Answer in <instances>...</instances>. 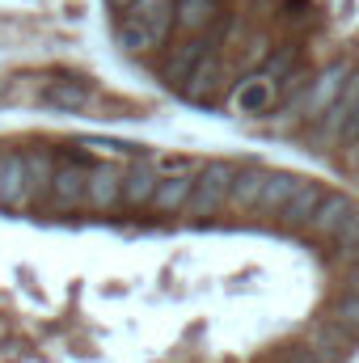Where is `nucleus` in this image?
Masks as SVG:
<instances>
[{
	"mask_svg": "<svg viewBox=\"0 0 359 363\" xmlns=\"http://www.w3.org/2000/svg\"><path fill=\"white\" fill-rule=\"evenodd\" d=\"M355 140H359V106L351 110V118H347V123H343V131H338V144H343V148H351Z\"/></svg>",
	"mask_w": 359,
	"mask_h": 363,
	"instance_id": "22",
	"label": "nucleus"
},
{
	"mask_svg": "<svg viewBox=\"0 0 359 363\" xmlns=\"http://www.w3.org/2000/svg\"><path fill=\"white\" fill-rule=\"evenodd\" d=\"M85 190H89V169L77 165V161H60L55 182H51V194H47V207L51 211H77L85 207Z\"/></svg>",
	"mask_w": 359,
	"mask_h": 363,
	"instance_id": "2",
	"label": "nucleus"
},
{
	"mask_svg": "<svg viewBox=\"0 0 359 363\" xmlns=\"http://www.w3.org/2000/svg\"><path fill=\"white\" fill-rule=\"evenodd\" d=\"M347 161H351V169H359V140L347 148Z\"/></svg>",
	"mask_w": 359,
	"mask_h": 363,
	"instance_id": "25",
	"label": "nucleus"
},
{
	"mask_svg": "<svg viewBox=\"0 0 359 363\" xmlns=\"http://www.w3.org/2000/svg\"><path fill=\"white\" fill-rule=\"evenodd\" d=\"M275 81H270L267 72H254V77H245L237 89H233V110L237 114H267L270 106H275Z\"/></svg>",
	"mask_w": 359,
	"mask_h": 363,
	"instance_id": "9",
	"label": "nucleus"
},
{
	"mask_svg": "<svg viewBox=\"0 0 359 363\" xmlns=\"http://www.w3.org/2000/svg\"><path fill=\"white\" fill-rule=\"evenodd\" d=\"M267 178H270V169H258V165H245V169H237V182H233V194H228V203H233L237 211H250V207H258Z\"/></svg>",
	"mask_w": 359,
	"mask_h": 363,
	"instance_id": "13",
	"label": "nucleus"
},
{
	"mask_svg": "<svg viewBox=\"0 0 359 363\" xmlns=\"http://www.w3.org/2000/svg\"><path fill=\"white\" fill-rule=\"evenodd\" d=\"M118 203H123V169L118 165H93L89 190H85V207L89 211H110Z\"/></svg>",
	"mask_w": 359,
	"mask_h": 363,
	"instance_id": "6",
	"label": "nucleus"
},
{
	"mask_svg": "<svg viewBox=\"0 0 359 363\" xmlns=\"http://www.w3.org/2000/svg\"><path fill=\"white\" fill-rule=\"evenodd\" d=\"M300 182L296 174H270L267 186H263V199H258V211H270V216H279L283 207H287V199L300 190Z\"/></svg>",
	"mask_w": 359,
	"mask_h": 363,
	"instance_id": "15",
	"label": "nucleus"
},
{
	"mask_svg": "<svg viewBox=\"0 0 359 363\" xmlns=\"http://www.w3.org/2000/svg\"><path fill=\"white\" fill-rule=\"evenodd\" d=\"M334 254H338V262H359V207L343 220V228L334 233Z\"/></svg>",
	"mask_w": 359,
	"mask_h": 363,
	"instance_id": "19",
	"label": "nucleus"
},
{
	"mask_svg": "<svg viewBox=\"0 0 359 363\" xmlns=\"http://www.w3.org/2000/svg\"><path fill=\"white\" fill-rule=\"evenodd\" d=\"M355 211V203L347 199V194H338V190H326V199H321V207H317V216H313V233H326V237H334L338 228H343V220Z\"/></svg>",
	"mask_w": 359,
	"mask_h": 363,
	"instance_id": "12",
	"label": "nucleus"
},
{
	"mask_svg": "<svg viewBox=\"0 0 359 363\" xmlns=\"http://www.w3.org/2000/svg\"><path fill=\"white\" fill-rule=\"evenodd\" d=\"M347 81H351V64H330V68H326V72L313 81L309 97H304V114H309L313 123H321V118L334 110V101L343 97Z\"/></svg>",
	"mask_w": 359,
	"mask_h": 363,
	"instance_id": "4",
	"label": "nucleus"
},
{
	"mask_svg": "<svg viewBox=\"0 0 359 363\" xmlns=\"http://www.w3.org/2000/svg\"><path fill=\"white\" fill-rule=\"evenodd\" d=\"M321 199H326V186L313 182V178H304L300 190L287 199V207L279 211V224H283V228H309L313 216H317V207H321Z\"/></svg>",
	"mask_w": 359,
	"mask_h": 363,
	"instance_id": "7",
	"label": "nucleus"
},
{
	"mask_svg": "<svg viewBox=\"0 0 359 363\" xmlns=\"http://www.w3.org/2000/svg\"><path fill=\"white\" fill-rule=\"evenodd\" d=\"M233 182H237V165H228V161H207V165L194 174V194H190L186 211H190V216H211V211H220V207L228 203V194H233Z\"/></svg>",
	"mask_w": 359,
	"mask_h": 363,
	"instance_id": "1",
	"label": "nucleus"
},
{
	"mask_svg": "<svg viewBox=\"0 0 359 363\" xmlns=\"http://www.w3.org/2000/svg\"><path fill=\"white\" fill-rule=\"evenodd\" d=\"M43 101L55 106V110H85L93 101V89L85 81H51V85L43 89Z\"/></svg>",
	"mask_w": 359,
	"mask_h": 363,
	"instance_id": "14",
	"label": "nucleus"
},
{
	"mask_svg": "<svg viewBox=\"0 0 359 363\" xmlns=\"http://www.w3.org/2000/svg\"><path fill=\"white\" fill-rule=\"evenodd\" d=\"M26 203H34L30 199V165H26V152L4 148L0 152V207L4 211H17Z\"/></svg>",
	"mask_w": 359,
	"mask_h": 363,
	"instance_id": "3",
	"label": "nucleus"
},
{
	"mask_svg": "<svg viewBox=\"0 0 359 363\" xmlns=\"http://www.w3.org/2000/svg\"><path fill=\"white\" fill-rule=\"evenodd\" d=\"M26 165H30V199H43L51 194V182H55V157L47 148H30L26 152Z\"/></svg>",
	"mask_w": 359,
	"mask_h": 363,
	"instance_id": "16",
	"label": "nucleus"
},
{
	"mask_svg": "<svg viewBox=\"0 0 359 363\" xmlns=\"http://www.w3.org/2000/svg\"><path fill=\"white\" fill-rule=\"evenodd\" d=\"M211 43H216L211 34H194V38H186L178 51L165 60V81H170V85H178V89H186V81L194 77V68L211 55Z\"/></svg>",
	"mask_w": 359,
	"mask_h": 363,
	"instance_id": "5",
	"label": "nucleus"
},
{
	"mask_svg": "<svg viewBox=\"0 0 359 363\" xmlns=\"http://www.w3.org/2000/svg\"><path fill=\"white\" fill-rule=\"evenodd\" d=\"M216 0H174V30H182L186 38L194 34H207L211 21H216Z\"/></svg>",
	"mask_w": 359,
	"mask_h": 363,
	"instance_id": "10",
	"label": "nucleus"
},
{
	"mask_svg": "<svg viewBox=\"0 0 359 363\" xmlns=\"http://www.w3.org/2000/svg\"><path fill=\"white\" fill-rule=\"evenodd\" d=\"M106 4H110L114 13H127V9H136V0H106Z\"/></svg>",
	"mask_w": 359,
	"mask_h": 363,
	"instance_id": "24",
	"label": "nucleus"
},
{
	"mask_svg": "<svg viewBox=\"0 0 359 363\" xmlns=\"http://www.w3.org/2000/svg\"><path fill=\"white\" fill-rule=\"evenodd\" d=\"M326 325H334V330H343L351 342L359 338V296H338L330 308H326Z\"/></svg>",
	"mask_w": 359,
	"mask_h": 363,
	"instance_id": "17",
	"label": "nucleus"
},
{
	"mask_svg": "<svg viewBox=\"0 0 359 363\" xmlns=\"http://www.w3.org/2000/svg\"><path fill=\"white\" fill-rule=\"evenodd\" d=\"M157 186H161V174H157V165H148V161H131V169H123V203L118 207H148L153 203V194H157Z\"/></svg>",
	"mask_w": 359,
	"mask_h": 363,
	"instance_id": "8",
	"label": "nucleus"
},
{
	"mask_svg": "<svg viewBox=\"0 0 359 363\" xmlns=\"http://www.w3.org/2000/svg\"><path fill=\"white\" fill-rule=\"evenodd\" d=\"M216 77H220V64H216V55H207L199 68H194V77L186 81V97L190 101H211V89H216Z\"/></svg>",
	"mask_w": 359,
	"mask_h": 363,
	"instance_id": "18",
	"label": "nucleus"
},
{
	"mask_svg": "<svg viewBox=\"0 0 359 363\" xmlns=\"http://www.w3.org/2000/svg\"><path fill=\"white\" fill-rule=\"evenodd\" d=\"M190 194H194V174H182V178H161L157 186V194H153V211H161V216H174V211H186V203H190Z\"/></svg>",
	"mask_w": 359,
	"mask_h": 363,
	"instance_id": "11",
	"label": "nucleus"
},
{
	"mask_svg": "<svg viewBox=\"0 0 359 363\" xmlns=\"http://www.w3.org/2000/svg\"><path fill=\"white\" fill-rule=\"evenodd\" d=\"M359 106V72H351V81H347V89L343 97L334 101V110H330V123H334V140H338V131H343V123L351 118V110Z\"/></svg>",
	"mask_w": 359,
	"mask_h": 363,
	"instance_id": "20",
	"label": "nucleus"
},
{
	"mask_svg": "<svg viewBox=\"0 0 359 363\" xmlns=\"http://www.w3.org/2000/svg\"><path fill=\"white\" fill-rule=\"evenodd\" d=\"M296 60H300V47H296V43H287L283 51H275V55H270V60H267V68H263V72H267L270 81L279 85V81H283V77H287V72L296 68Z\"/></svg>",
	"mask_w": 359,
	"mask_h": 363,
	"instance_id": "21",
	"label": "nucleus"
},
{
	"mask_svg": "<svg viewBox=\"0 0 359 363\" xmlns=\"http://www.w3.org/2000/svg\"><path fill=\"white\" fill-rule=\"evenodd\" d=\"M343 291H347V296H359V262L343 274Z\"/></svg>",
	"mask_w": 359,
	"mask_h": 363,
	"instance_id": "23",
	"label": "nucleus"
}]
</instances>
